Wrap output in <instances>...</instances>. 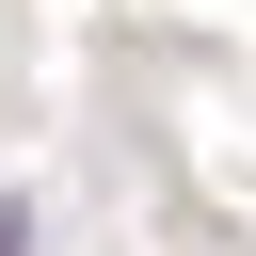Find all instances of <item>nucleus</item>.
<instances>
[{
    "label": "nucleus",
    "instance_id": "f257e3e1",
    "mask_svg": "<svg viewBox=\"0 0 256 256\" xmlns=\"http://www.w3.org/2000/svg\"><path fill=\"white\" fill-rule=\"evenodd\" d=\"M16 240H32V208H16V192H0V256H16Z\"/></svg>",
    "mask_w": 256,
    "mask_h": 256
}]
</instances>
